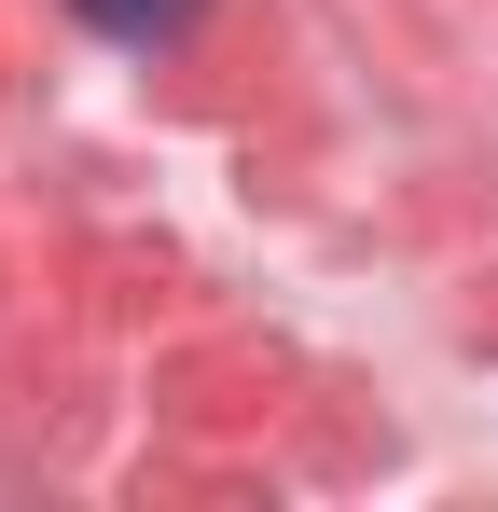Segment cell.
Instances as JSON below:
<instances>
[{
  "mask_svg": "<svg viewBox=\"0 0 498 512\" xmlns=\"http://www.w3.org/2000/svg\"><path fill=\"white\" fill-rule=\"evenodd\" d=\"M208 0H83V28H111V42H180Z\"/></svg>",
  "mask_w": 498,
  "mask_h": 512,
  "instance_id": "cell-1",
  "label": "cell"
}]
</instances>
